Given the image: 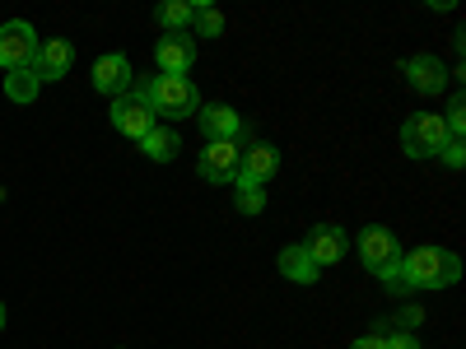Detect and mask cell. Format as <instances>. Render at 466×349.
<instances>
[{"mask_svg":"<svg viewBox=\"0 0 466 349\" xmlns=\"http://www.w3.org/2000/svg\"><path fill=\"white\" fill-rule=\"evenodd\" d=\"M461 280V261L457 252L448 247H415L410 256H401L397 275L387 280V289L392 294H406V289H448Z\"/></svg>","mask_w":466,"mask_h":349,"instance_id":"1","label":"cell"},{"mask_svg":"<svg viewBox=\"0 0 466 349\" xmlns=\"http://www.w3.org/2000/svg\"><path fill=\"white\" fill-rule=\"evenodd\" d=\"M154 116H168V122H182V116H197L201 112V94H197V85L187 80H177V75H154V80H145V85H136L131 89Z\"/></svg>","mask_w":466,"mask_h":349,"instance_id":"2","label":"cell"},{"mask_svg":"<svg viewBox=\"0 0 466 349\" xmlns=\"http://www.w3.org/2000/svg\"><path fill=\"white\" fill-rule=\"evenodd\" d=\"M355 252H360L364 270H373L382 284L392 280V275H397V265H401V243H397V233H392V228H382V224H373V228L360 233V238H355Z\"/></svg>","mask_w":466,"mask_h":349,"instance_id":"3","label":"cell"},{"mask_svg":"<svg viewBox=\"0 0 466 349\" xmlns=\"http://www.w3.org/2000/svg\"><path fill=\"white\" fill-rule=\"evenodd\" d=\"M443 145H448V126H443L439 112H415V116H406L401 149L410 154V159H434Z\"/></svg>","mask_w":466,"mask_h":349,"instance_id":"4","label":"cell"},{"mask_svg":"<svg viewBox=\"0 0 466 349\" xmlns=\"http://www.w3.org/2000/svg\"><path fill=\"white\" fill-rule=\"evenodd\" d=\"M33 56H37V33L28 19H10L0 28V70L15 75V70H33Z\"/></svg>","mask_w":466,"mask_h":349,"instance_id":"5","label":"cell"},{"mask_svg":"<svg viewBox=\"0 0 466 349\" xmlns=\"http://www.w3.org/2000/svg\"><path fill=\"white\" fill-rule=\"evenodd\" d=\"M238 159H243V145H238V140H206L201 159H197V173H201L206 182L224 186V182L238 177Z\"/></svg>","mask_w":466,"mask_h":349,"instance_id":"6","label":"cell"},{"mask_svg":"<svg viewBox=\"0 0 466 349\" xmlns=\"http://www.w3.org/2000/svg\"><path fill=\"white\" fill-rule=\"evenodd\" d=\"M75 65V47L66 37H47V43H37V56H33V75L37 85H52V80H66Z\"/></svg>","mask_w":466,"mask_h":349,"instance_id":"7","label":"cell"},{"mask_svg":"<svg viewBox=\"0 0 466 349\" xmlns=\"http://www.w3.org/2000/svg\"><path fill=\"white\" fill-rule=\"evenodd\" d=\"M94 89H98V94H107V98L131 94V89H136V70H131V61H127L122 52L98 56V61H94Z\"/></svg>","mask_w":466,"mask_h":349,"instance_id":"8","label":"cell"},{"mask_svg":"<svg viewBox=\"0 0 466 349\" xmlns=\"http://www.w3.org/2000/svg\"><path fill=\"white\" fill-rule=\"evenodd\" d=\"M112 126L116 131H122V135H131V140H145L154 126H159V122H154V112L136 98V94H122V98H112Z\"/></svg>","mask_w":466,"mask_h":349,"instance_id":"9","label":"cell"},{"mask_svg":"<svg viewBox=\"0 0 466 349\" xmlns=\"http://www.w3.org/2000/svg\"><path fill=\"white\" fill-rule=\"evenodd\" d=\"M276 168H280L276 145H270V140H252V145H243L238 177H233V182H257V186H266L270 177H276Z\"/></svg>","mask_w":466,"mask_h":349,"instance_id":"10","label":"cell"},{"mask_svg":"<svg viewBox=\"0 0 466 349\" xmlns=\"http://www.w3.org/2000/svg\"><path fill=\"white\" fill-rule=\"evenodd\" d=\"M154 61H159V75H182L191 70V61H197V43H191L187 33H164L159 47H154Z\"/></svg>","mask_w":466,"mask_h":349,"instance_id":"11","label":"cell"},{"mask_svg":"<svg viewBox=\"0 0 466 349\" xmlns=\"http://www.w3.org/2000/svg\"><path fill=\"white\" fill-rule=\"evenodd\" d=\"M401 75H406V85H410L415 94H439V89L448 85V70H443V61H439L434 52L410 56V61L401 65Z\"/></svg>","mask_w":466,"mask_h":349,"instance_id":"12","label":"cell"},{"mask_svg":"<svg viewBox=\"0 0 466 349\" xmlns=\"http://www.w3.org/2000/svg\"><path fill=\"white\" fill-rule=\"evenodd\" d=\"M308 256H313V265L322 270V265H336L340 256H345V247H350V238H345V233L336 228V224H322V228H313V233H308Z\"/></svg>","mask_w":466,"mask_h":349,"instance_id":"13","label":"cell"},{"mask_svg":"<svg viewBox=\"0 0 466 349\" xmlns=\"http://www.w3.org/2000/svg\"><path fill=\"white\" fill-rule=\"evenodd\" d=\"M197 116H201L206 140H238V135H243V116L233 112L228 103H210V107H201Z\"/></svg>","mask_w":466,"mask_h":349,"instance_id":"14","label":"cell"},{"mask_svg":"<svg viewBox=\"0 0 466 349\" xmlns=\"http://www.w3.org/2000/svg\"><path fill=\"white\" fill-rule=\"evenodd\" d=\"M280 275H285V280H294V284H313V280L322 275V270L313 265L308 247L299 243V247H285V252H280Z\"/></svg>","mask_w":466,"mask_h":349,"instance_id":"15","label":"cell"},{"mask_svg":"<svg viewBox=\"0 0 466 349\" xmlns=\"http://www.w3.org/2000/svg\"><path fill=\"white\" fill-rule=\"evenodd\" d=\"M140 149L149 154L154 164H168L173 154L182 149V140H177V131H173V126H154V131H149V135L140 140Z\"/></svg>","mask_w":466,"mask_h":349,"instance_id":"16","label":"cell"},{"mask_svg":"<svg viewBox=\"0 0 466 349\" xmlns=\"http://www.w3.org/2000/svg\"><path fill=\"white\" fill-rule=\"evenodd\" d=\"M191 15H197V5H191V0H164V5L154 10V19H159L164 33H187Z\"/></svg>","mask_w":466,"mask_h":349,"instance_id":"17","label":"cell"},{"mask_svg":"<svg viewBox=\"0 0 466 349\" xmlns=\"http://www.w3.org/2000/svg\"><path fill=\"white\" fill-rule=\"evenodd\" d=\"M37 89H43V85H37V75H33V70H15V75H5V98H10V103H33Z\"/></svg>","mask_w":466,"mask_h":349,"instance_id":"18","label":"cell"},{"mask_svg":"<svg viewBox=\"0 0 466 349\" xmlns=\"http://www.w3.org/2000/svg\"><path fill=\"white\" fill-rule=\"evenodd\" d=\"M238 186V210L243 214H261L266 210V186H257V182H233Z\"/></svg>","mask_w":466,"mask_h":349,"instance_id":"19","label":"cell"},{"mask_svg":"<svg viewBox=\"0 0 466 349\" xmlns=\"http://www.w3.org/2000/svg\"><path fill=\"white\" fill-rule=\"evenodd\" d=\"M191 24H197V33H201V37H219V33H224V15H219L215 5H197Z\"/></svg>","mask_w":466,"mask_h":349,"instance_id":"20","label":"cell"},{"mask_svg":"<svg viewBox=\"0 0 466 349\" xmlns=\"http://www.w3.org/2000/svg\"><path fill=\"white\" fill-rule=\"evenodd\" d=\"M443 126H448V140H461V131H466V103H461V98H452V103H448Z\"/></svg>","mask_w":466,"mask_h":349,"instance_id":"21","label":"cell"},{"mask_svg":"<svg viewBox=\"0 0 466 349\" xmlns=\"http://www.w3.org/2000/svg\"><path fill=\"white\" fill-rule=\"evenodd\" d=\"M382 349H420V340L410 331H397V335H382Z\"/></svg>","mask_w":466,"mask_h":349,"instance_id":"22","label":"cell"},{"mask_svg":"<svg viewBox=\"0 0 466 349\" xmlns=\"http://www.w3.org/2000/svg\"><path fill=\"white\" fill-rule=\"evenodd\" d=\"M461 149H466L461 140H448V145L439 149V154H443V164H448V168H461V159H466V154H461Z\"/></svg>","mask_w":466,"mask_h":349,"instance_id":"23","label":"cell"},{"mask_svg":"<svg viewBox=\"0 0 466 349\" xmlns=\"http://www.w3.org/2000/svg\"><path fill=\"white\" fill-rule=\"evenodd\" d=\"M350 349H382V335H360Z\"/></svg>","mask_w":466,"mask_h":349,"instance_id":"24","label":"cell"},{"mask_svg":"<svg viewBox=\"0 0 466 349\" xmlns=\"http://www.w3.org/2000/svg\"><path fill=\"white\" fill-rule=\"evenodd\" d=\"M0 331H5V303H0Z\"/></svg>","mask_w":466,"mask_h":349,"instance_id":"25","label":"cell"}]
</instances>
